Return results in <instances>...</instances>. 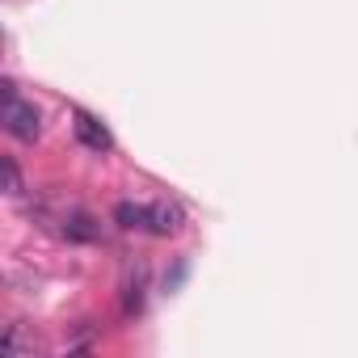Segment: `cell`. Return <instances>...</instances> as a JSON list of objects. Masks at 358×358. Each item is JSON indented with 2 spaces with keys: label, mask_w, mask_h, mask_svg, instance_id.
<instances>
[{
  "label": "cell",
  "mask_w": 358,
  "mask_h": 358,
  "mask_svg": "<svg viewBox=\"0 0 358 358\" xmlns=\"http://www.w3.org/2000/svg\"><path fill=\"white\" fill-rule=\"evenodd\" d=\"M64 236L85 245V241H93V236H97V228H93V220H89L85 211H72V215L64 220Z\"/></svg>",
  "instance_id": "cell-5"
},
{
  "label": "cell",
  "mask_w": 358,
  "mask_h": 358,
  "mask_svg": "<svg viewBox=\"0 0 358 358\" xmlns=\"http://www.w3.org/2000/svg\"><path fill=\"white\" fill-rule=\"evenodd\" d=\"M5 190L9 194H22V169H17L13 156H5Z\"/></svg>",
  "instance_id": "cell-6"
},
{
  "label": "cell",
  "mask_w": 358,
  "mask_h": 358,
  "mask_svg": "<svg viewBox=\"0 0 358 358\" xmlns=\"http://www.w3.org/2000/svg\"><path fill=\"white\" fill-rule=\"evenodd\" d=\"M72 127H76V139L89 148V152H110L114 148V139H110V131L93 118V114H85V110H76V118H72Z\"/></svg>",
  "instance_id": "cell-2"
},
{
  "label": "cell",
  "mask_w": 358,
  "mask_h": 358,
  "mask_svg": "<svg viewBox=\"0 0 358 358\" xmlns=\"http://www.w3.org/2000/svg\"><path fill=\"white\" fill-rule=\"evenodd\" d=\"M114 220H118V228H127V232L148 228V207H139V203H118V207H114Z\"/></svg>",
  "instance_id": "cell-4"
},
{
  "label": "cell",
  "mask_w": 358,
  "mask_h": 358,
  "mask_svg": "<svg viewBox=\"0 0 358 358\" xmlns=\"http://www.w3.org/2000/svg\"><path fill=\"white\" fill-rule=\"evenodd\" d=\"M5 131H9L13 139H22V143H34V139L43 135V118H38V110H34L30 101L17 97L13 80H5Z\"/></svg>",
  "instance_id": "cell-1"
},
{
  "label": "cell",
  "mask_w": 358,
  "mask_h": 358,
  "mask_svg": "<svg viewBox=\"0 0 358 358\" xmlns=\"http://www.w3.org/2000/svg\"><path fill=\"white\" fill-rule=\"evenodd\" d=\"M182 207L177 203H152L148 207V232H156V236H173V232H182Z\"/></svg>",
  "instance_id": "cell-3"
}]
</instances>
